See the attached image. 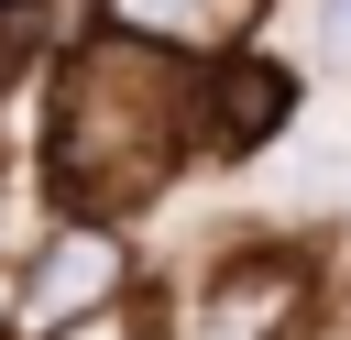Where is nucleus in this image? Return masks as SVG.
<instances>
[{
    "label": "nucleus",
    "mask_w": 351,
    "mask_h": 340,
    "mask_svg": "<svg viewBox=\"0 0 351 340\" xmlns=\"http://www.w3.org/2000/svg\"><path fill=\"white\" fill-rule=\"evenodd\" d=\"M263 0H110V33H143V44H176V55H208L252 22Z\"/></svg>",
    "instance_id": "4"
},
{
    "label": "nucleus",
    "mask_w": 351,
    "mask_h": 340,
    "mask_svg": "<svg viewBox=\"0 0 351 340\" xmlns=\"http://www.w3.org/2000/svg\"><path fill=\"white\" fill-rule=\"evenodd\" d=\"M296 307H307L296 252H241V263H208L176 296H154L143 307V340H285Z\"/></svg>",
    "instance_id": "2"
},
{
    "label": "nucleus",
    "mask_w": 351,
    "mask_h": 340,
    "mask_svg": "<svg viewBox=\"0 0 351 340\" xmlns=\"http://www.w3.org/2000/svg\"><path fill=\"white\" fill-rule=\"evenodd\" d=\"M285 99H296V88H285V66H219V77L197 88V110H208V121H219L230 143L274 132V121H285Z\"/></svg>",
    "instance_id": "5"
},
{
    "label": "nucleus",
    "mask_w": 351,
    "mask_h": 340,
    "mask_svg": "<svg viewBox=\"0 0 351 340\" xmlns=\"http://www.w3.org/2000/svg\"><path fill=\"white\" fill-rule=\"evenodd\" d=\"M110 285H121V241L110 230H55L44 241V263H33V285L11 296V340H55V329H77L88 307H110Z\"/></svg>",
    "instance_id": "3"
},
{
    "label": "nucleus",
    "mask_w": 351,
    "mask_h": 340,
    "mask_svg": "<svg viewBox=\"0 0 351 340\" xmlns=\"http://www.w3.org/2000/svg\"><path fill=\"white\" fill-rule=\"evenodd\" d=\"M318 55L351 77V0H318Z\"/></svg>",
    "instance_id": "6"
},
{
    "label": "nucleus",
    "mask_w": 351,
    "mask_h": 340,
    "mask_svg": "<svg viewBox=\"0 0 351 340\" xmlns=\"http://www.w3.org/2000/svg\"><path fill=\"white\" fill-rule=\"evenodd\" d=\"M197 132H208V110H197L186 55H176V44H143V33H110V44H88V55L66 66L55 175H66V197H77L88 219H110V208H143Z\"/></svg>",
    "instance_id": "1"
}]
</instances>
